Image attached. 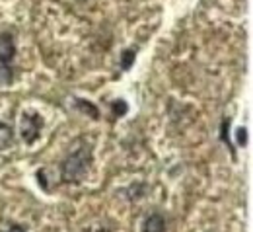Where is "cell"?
<instances>
[{"label":"cell","instance_id":"1","mask_svg":"<svg viewBox=\"0 0 253 232\" xmlns=\"http://www.w3.org/2000/svg\"><path fill=\"white\" fill-rule=\"evenodd\" d=\"M92 164H94V150L90 144L84 142L64 156V160L61 162V182L68 186H80L88 178Z\"/></svg>","mask_w":253,"mask_h":232},{"label":"cell","instance_id":"2","mask_svg":"<svg viewBox=\"0 0 253 232\" xmlns=\"http://www.w3.org/2000/svg\"><path fill=\"white\" fill-rule=\"evenodd\" d=\"M18 55L16 35L12 32H0V86L12 84L14 80V61Z\"/></svg>","mask_w":253,"mask_h":232},{"label":"cell","instance_id":"3","mask_svg":"<svg viewBox=\"0 0 253 232\" xmlns=\"http://www.w3.org/2000/svg\"><path fill=\"white\" fill-rule=\"evenodd\" d=\"M43 125H45V121H43V117H41L39 111L26 109L22 113V117H20V139H22V142L28 144V146L35 144L37 139L41 137Z\"/></svg>","mask_w":253,"mask_h":232},{"label":"cell","instance_id":"4","mask_svg":"<svg viewBox=\"0 0 253 232\" xmlns=\"http://www.w3.org/2000/svg\"><path fill=\"white\" fill-rule=\"evenodd\" d=\"M140 232H166V217L158 211L148 213L140 223Z\"/></svg>","mask_w":253,"mask_h":232},{"label":"cell","instance_id":"5","mask_svg":"<svg viewBox=\"0 0 253 232\" xmlns=\"http://www.w3.org/2000/svg\"><path fill=\"white\" fill-rule=\"evenodd\" d=\"M14 144V127L6 121H0V150H8Z\"/></svg>","mask_w":253,"mask_h":232},{"label":"cell","instance_id":"6","mask_svg":"<svg viewBox=\"0 0 253 232\" xmlns=\"http://www.w3.org/2000/svg\"><path fill=\"white\" fill-rule=\"evenodd\" d=\"M230 123H232V119L230 117H224L220 123V140L230 148V154H232V158L236 160V148H234V144H232V139H230Z\"/></svg>","mask_w":253,"mask_h":232},{"label":"cell","instance_id":"7","mask_svg":"<svg viewBox=\"0 0 253 232\" xmlns=\"http://www.w3.org/2000/svg\"><path fill=\"white\" fill-rule=\"evenodd\" d=\"M74 103L78 105L80 111H84V113L90 115L92 119H97V117H99V109L95 107V103H92V101H88V99H84V98H74Z\"/></svg>","mask_w":253,"mask_h":232},{"label":"cell","instance_id":"8","mask_svg":"<svg viewBox=\"0 0 253 232\" xmlns=\"http://www.w3.org/2000/svg\"><path fill=\"white\" fill-rule=\"evenodd\" d=\"M134 59H136V49H132V47L123 49V51H121V59H119L121 70H130L132 65H134Z\"/></svg>","mask_w":253,"mask_h":232},{"label":"cell","instance_id":"9","mask_svg":"<svg viewBox=\"0 0 253 232\" xmlns=\"http://www.w3.org/2000/svg\"><path fill=\"white\" fill-rule=\"evenodd\" d=\"M146 191V186L144 184H130L125 189V193H130V201H136V199L142 197V193Z\"/></svg>","mask_w":253,"mask_h":232},{"label":"cell","instance_id":"10","mask_svg":"<svg viewBox=\"0 0 253 232\" xmlns=\"http://www.w3.org/2000/svg\"><path fill=\"white\" fill-rule=\"evenodd\" d=\"M111 111L115 113V117H123L128 113V103L125 99H115V101H111Z\"/></svg>","mask_w":253,"mask_h":232},{"label":"cell","instance_id":"11","mask_svg":"<svg viewBox=\"0 0 253 232\" xmlns=\"http://www.w3.org/2000/svg\"><path fill=\"white\" fill-rule=\"evenodd\" d=\"M236 144L238 146H246L248 144V129H244V127L236 129Z\"/></svg>","mask_w":253,"mask_h":232},{"label":"cell","instance_id":"12","mask_svg":"<svg viewBox=\"0 0 253 232\" xmlns=\"http://www.w3.org/2000/svg\"><path fill=\"white\" fill-rule=\"evenodd\" d=\"M37 182H39V186H41L45 191H49V182H47V172H45V168H39V170H37Z\"/></svg>","mask_w":253,"mask_h":232},{"label":"cell","instance_id":"13","mask_svg":"<svg viewBox=\"0 0 253 232\" xmlns=\"http://www.w3.org/2000/svg\"><path fill=\"white\" fill-rule=\"evenodd\" d=\"M2 232H28V229L24 225H20V223H6Z\"/></svg>","mask_w":253,"mask_h":232},{"label":"cell","instance_id":"14","mask_svg":"<svg viewBox=\"0 0 253 232\" xmlns=\"http://www.w3.org/2000/svg\"><path fill=\"white\" fill-rule=\"evenodd\" d=\"M95 232H111V231H109V229H97Z\"/></svg>","mask_w":253,"mask_h":232}]
</instances>
